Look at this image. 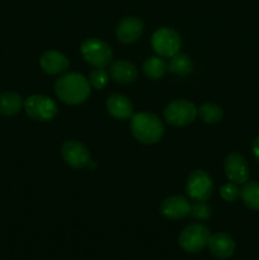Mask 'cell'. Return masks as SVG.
Returning <instances> with one entry per match:
<instances>
[{
  "instance_id": "cell-4",
  "label": "cell",
  "mask_w": 259,
  "mask_h": 260,
  "mask_svg": "<svg viewBox=\"0 0 259 260\" xmlns=\"http://www.w3.org/2000/svg\"><path fill=\"white\" fill-rule=\"evenodd\" d=\"M197 117V108L190 102L179 99L168 104L164 109V118L169 124L184 127L192 123Z\"/></svg>"
},
{
  "instance_id": "cell-17",
  "label": "cell",
  "mask_w": 259,
  "mask_h": 260,
  "mask_svg": "<svg viewBox=\"0 0 259 260\" xmlns=\"http://www.w3.org/2000/svg\"><path fill=\"white\" fill-rule=\"evenodd\" d=\"M24 106L22 96L14 91H5L0 94V114L7 117L15 116L19 113Z\"/></svg>"
},
{
  "instance_id": "cell-8",
  "label": "cell",
  "mask_w": 259,
  "mask_h": 260,
  "mask_svg": "<svg viewBox=\"0 0 259 260\" xmlns=\"http://www.w3.org/2000/svg\"><path fill=\"white\" fill-rule=\"evenodd\" d=\"M212 179L205 170H195L187 180V193L193 201H207L212 194Z\"/></svg>"
},
{
  "instance_id": "cell-19",
  "label": "cell",
  "mask_w": 259,
  "mask_h": 260,
  "mask_svg": "<svg viewBox=\"0 0 259 260\" xmlns=\"http://www.w3.org/2000/svg\"><path fill=\"white\" fill-rule=\"evenodd\" d=\"M168 66L167 63L164 62V60L160 57H156V56H151V57L146 58V61L142 65V71H144L145 75L149 79H152V80H156V79H160L167 71Z\"/></svg>"
},
{
  "instance_id": "cell-18",
  "label": "cell",
  "mask_w": 259,
  "mask_h": 260,
  "mask_svg": "<svg viewBox=\"0 0 259 260\" xmlns=\"http://www.w3.org/2000/svg\"><path fill=\"white\" fill-rule=\"evenodd\" d=\"M240 197L246 207L253 211H259V183H244V187L240 189Z\"/></svg>"
},
{
  "instance_id": "cell-13",
  "label": "cell",
  "mask_w": 259,
  "mask_h": 260,
  "mask_svg": "<svg viewBox=\"0 0 259 260\" xmlns=\"http://www.w3.org/2000/svg\"><path fill=\"white\" fill-rule=\"evenodd\" d=\"M208 249L217 259H228L235 251V241L229 234L216 233L208 240Z\"/></svg>"
},
{
  "instance_id": "cell-7",
  "label": "cell",
  "mask_w": 259,
  "mask_h": 260,
  "mask_svg": "<svg viewBox=\"0 0 259 260\" xmlns=\"http://www.w3.org/2000/svg\"><path fill=\"white\" fill-rule=\"evenodd\" d=\"M152 48H154L155 52L157 55H160L161 57H172L175 53L179 52L180 45H182V41H180L179 35L178 32H175L174 29L168 27L159 28L157 30H155V33L152 35Z\"/></svg>"
},
{
  "instance_id": "cell-6",
  "label": "cell",
  "mask_w": 259,
  "mask_h": 260,
  "mask_svg": "<svg viewBox=\"0 0 259 260\" xmlns=\"http://www.w3.org/2000/svg\"><path fill=\"white\" fill-rule=\"evenodd\" d=\"M25 113L29 118L38 122L51 121L57 113L56 103L50 96L35 94L24 102Z\"/></svg>"
},
{
  "instance_id": "cell-3",
  "label": "cell",
  "mask_w": 259,
  "mask_h": 260,
  "mask_svg": "<svg viewBox=\"0 0 259 260\" xmlns=\"http://www.w3.org/2000/svg\"><path fill=\"white\" fill-rule=\"evenodd\" d=\"M80 52L84 60L94 68H106L111 62L113 56L111 47L104 41L95 37L84 41L80 47Z\"/></svg>"
},
{
  "instance_id": "cell-21",
  "label": "cell",
  "mask_w": 259,
  "mask_h": 260,
  "mask_svg": "<svg viewBox=\"0 0 259 260\" xmlns=\"http://www.w3.org/2000/svg\"><path fill=\"white\" fill-rule=\"evenodd\" d=\"M197 114L206 123H217L222 119L223 112L220 106L215 103H205L197 109Z\"/></svg>"
},
{
  "instance_id": "cell-25",
  "label": "cell",
  "mask_w": 259,
  "mask_h": 260,
  "mask_svg": "<svg viewBox=\"0 0 259 260\" xmlns=\"http://www.w3.org/2000/svg\"><path fill=\"white\" fill-rule=\"evenodd\" d=\"M253 152L256 157L259 159V136L254 140L253 142Z\"/></svg>"
},
{
  "instance_id": "cell-22",
  "label": "cell",
  "mask_w": 259,
  "mask_h": 260,
  "mask_svg": "<svg viewBox=\"0 0 259 260\" xmlns=\"http://www.w3.org/2000/svg\"><path fill=\"white\" fill-rule=\"evenodd\" d=\"M109 74L104 70V68H95L89 75V83L95 89H102L108 83Z\"/></svg>"
},
{
  "instance_id": "cell-23",
  "label": "cell",
  "mask_w": 259,
  "mask_h": 260,
  "mask_svg": "<svg viewBox=\"0 0 259 260\" xmlns=\"http://www.w3.org/2000/svg\"><path fill=\"white\" fill-rule=\"evenodd\" d=\"M190 215L198 220H207L211 217V207L206 201H196L195 205L190 206Z\"/></svg>"
},
{
  "instance_id": "cell-11",
  "label": "cell",
  "mask_w": 259,
  "mask_h": 260,
  "mask_svg": "<svg viewBox=\"0 0 259 260\" xmlns=\"http://www.w3.org/2000/svg\"><path fill=\"white\" fill-rule=\"evenodd\" d=\"M160 211L169 220H180L190 213V203L182 196H172L163 201Z\"/></svg>"
},
{
  "instance_id": "cell-16",
  "label": "cell",
  "mask_w": 259,
  "mask_h": 260,
  "mask_svg": "<svg viewBox=\"0 0 259 260\" xmlns=\"http://www.w3.org/2000/svg\"><path fill=\"white\" fill-rule=\"evenodd\" d=\"M112 80L119 84H127L135 81L137 78V69L132 62L127 60H118L113 62L108 71Z\"/></svg>"
},
{
  "instance_id": "cell-5",
  "label": "cell",
  "mask_w": 259,
  "mask_h": 260,
  "mask_svg": "<svg viewBox=\"0 0 259 260\" xmlns=\"http://www.w3.org/2000/svg\"><path fill=\"white\" fill-rule=\"evenodd\" d=\"M211 234L206 226L193 223L187 226L179 235V245L187 253H198L208 245Z\"/></svg>"
},
{
  "instance_id": "cell-15",
  "label": "cell",
  "mask_w": 259,
  "mask_h": 260,
  "mask_svg": "<svg viewBox=\"0 0 259 260\" xmlns=\"http://www.w3.org/2000/svg\"><path fill=\"white\" fill-rule=\"evenodd\" d=\"M107 111L113 118L127 119L132 116L134 106L127 96L122 94H113L107 101Z\"/></svg>"
},
{
  "instance_id": "cell-2",
  "label": "cell",
  "mask_w": 259,
  "mask_h": 260,
  "mask_svg": "<svg viewBox=\"0 0 259 260\" xmlns=\"http://www.w3.org/2000/svg\"><path fill=\"white\" fill-rule=\"evenodd\" d=\"M131 132L137 141L152 145L159 141L164 134V126L159 117L152 113H136L131 118Z\"/></svg>"
},
{
  "instance_id": "cell-10",
  "label": "cell",
  "mask_w": 259,
  "mask_h": 260,
  "mask_svg": "<svg viewBox=\"0 0 259 260\" xmlns=\"http://www.w3.org/2000/svg\"><path fill=\"white\" fill-rule=\"evenodd\" d=\"M223 169L228 179L235 184H244L249 178L248 162L238 152H231L226 156Z\"/></svg>"
},
{
  "instance_id": "cell-24",
  "label": "cell",
  "mask_w": 259,
  "mask_h": 260,
  "mask_svg": "<svg viewBox=\"0 0 259 260\" xmlns=\"http://www.w3.org/2000/svg\"><path fill=\"white\" fill-rule=\"evenodd\" d=\"M220 194L226 202H234V201H236L240 197V189L236 187L235 183L230 182L221 187Z\"/></svg>"
},
{
  "instance_id": "cell-20",
  "label": "cell",
  "mask_w": 259,
  "mask_h": 260,
  "mask_svg": "<svg viewBox=\"0 0 259 260\" xmlns=\"http://www.w3.org/2000/svg\"><path fill=\"white\" fill-rule=\"evenodd\" d=\"M168 69L175 75L185 76L192 71V61L187 55L178 52L170 57Z\"/></svg>"
},
{
  "instance_id": "cell-14",
  "label": "cell",
  "mask_w": 259,
  "mask_h": 260,
  "mask_svg": "<svg viewBox=\"0 0 259 260\" xmlns=\"http://www.w3.org/2000/svg\"><path fill=\"white\" fill-rule=\"evenodd\" d=\"M40 65L46 74L56 75V74L65 73L70 66V61L63 53L58 51H46L40 60Z\"/></svg>"
},
{
  "instance_id": "cell-1",
  "label": "cell",
  "mask_w": 259,
  "mask_h": 260,
  "mask_svg": "<svg viewBox=\"0 0 259 260\" xmlns=\"http://www.w3.org/2000/svg\"><path fill=\"white\" fill-rule=\"evenodd\" d=\"M55 93L63 103L76 106L88 99L90 94V83L80 74L69 73L56 80Z\"/></svg>"
},
{
  "instance_id": "cell-12",
  "label": "cell",
  "mask_w": 259,
  "mask_h": 260,
  "mask_svg": "<svg viewBox=\"0 0 259 260\" xmlns=\"http://www.w3.org/2000/svg\"><path fill=\"white\" fill-rule=\"evenodd\" d=\"M144 23L137 17H127L119 22L116 28V36L119 42L134 43L142 35Z\"/></svg>"
},
{
  "instance_id": "cell-9",
  "label": "cell",
  "mask_w": 259,
  "mask_h": 260,
  "mask_svg": "<svg viewBox=\"0 0 259 260\" xmlns=\"http://www.w3.org/2000/svg\"><path fill=\"white\" fill-rule=\"evenodd\" d=\"M61 155L63 161L74 169L85 168L90 162V152L88 147L76 140L66 141L61 147Z\"/></svg>"
}]
</instances>
